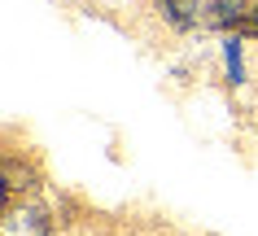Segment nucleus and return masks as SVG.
<instances>
[{"label": "nucleus", "mask_w": 258, "mask_h": 236, "mask_svg": "<svg viewBox=\"0 0 258 236\" xmlns=\"http://www.w3.org/2000/svg\"><path fill=\"white\" fill-rule=\"evenodd\" d=\"M53 232V223L48 214L35 206H22V210H9V219H5V236H48Z\"/></svg>", "instance_id": "1"}, {"label": "nucleus", "mask_w": 258, "mask_h": 236, "mask_svg": "<svg viewBox=\"0 0 258 236\" xmlns=\"http://www.w3.org/2000/svg\"><path fill=\"white\" fill-rule=\"evenodd\" d=\"M245 14H249V0H206V22L219 31H236L245 22Z\"/></svg>", "instance_id": "2"}, {"label": "nucleus", "mask_w": 258, "mask_h": 236, "mask_svg": "<svg viewBox=\"0 0 258 236\" xmlns=\"http://www.w3.org/2000/svg\"><path fill=\"white\" fill-rule=\"evenodd\" d=\"M223 57H228V79H232V84H241V44L232 40L228 48H223Z\"/></svg>", "instance_id": "4"}, {"label": "nucleus", "mask_w": 258, "mask_h": 236, "mask_svg": "<svg viewBox=\"0 0 258 236\" xmlns=\"http://www.w3.org/2000/svg\"><path fill=\"white\" fill-rule=\"evenodd\" d=\"M158 5H162V18H166L175 31L197 27V0H158Z\"/></svg>", "instance_id": "3"}, {"label": "nucleus", "mask_w": 258, "mask_h": 236, "mask_svg": "<svg viewBox=\"0 0 258 236\" xmlns=\"http://www.w3.org/2000/svg\"><path fill=\"white\" fill-rule=\"evenodd\" d=\"M236 35H245V40H258V5H249V14H245V22L236 27Z\"/></svg>", "instance_id": "5"}]
</instances>
